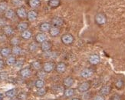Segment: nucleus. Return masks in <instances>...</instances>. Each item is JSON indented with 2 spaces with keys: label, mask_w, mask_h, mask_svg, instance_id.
I'll list each match as a JSON object with an SVG mask.
<instances>
[{
  "label": "nucleus",
  "mask_w": 125,
  "mask_h": 100,
  "mask_svg": "<svg viewBox=\"0 0 125 100\" xmlns=\"http://www.w3.org/2000/svg\"><path fill=\"white\" fill-rule=\"evenodd\" d=\"M19 43H20V39H19V38H18V37H15H15H12L10 39V44L12 46H19Z\"/></svg>",
  "instance_id": "nucleus-33"
},
{
  "label": "nucleus",
  "mask_w": 125,
  "mask_h": 100,
  "mask_svg": "<svg viewBox=\"0 0 125 100\" xmlns=\"http://www.w3.org/2000/svg\"><path fill=\"white\" fill-rule=\"evenodd\" d=\"M62 3V0H48V5L51 9H57L60 6Z\"/></svg>",
  "instance_id": "nucleus-18"
},
{
  "label": "nucleus",
  "mask_w": 125,
  "mask_h": 100,
  "mask_svg": "<svg viewBox=\"0 0 125 100\" xmlns=\"http://www.w3.org/2000/svg\"><path fill=\"white\" fill-rule=\"evenodd\" d=\"M8 9V5L5 2H0V12H5Z\"/></svg>",
  "instance_id": "nucleus-38"
},
{
  "label": "nucleus",
  "mask_w": 125,
  "mask_h": 100,
  "mask_svg": "<svg viewBox=\"0 0 125 100\" xmlns=\"http://www.w3.org/2000/svg\"><path fill=\"white\" fill-rule=\"evenodd\" d=\"M91 87V84L90 82H88V81L83 82L78 85V91L81 93H84V92H87L88 91H89Z\"/></svg>",
  "instance_id": "nucleus-2"
},
{
  "label": "nucleus",
  "mask_w": 125,
  "mask_h": 100,
  "mask_svg": "<svg viewBox=\"0 0 125 100\" xmlns=\"http://www.w3.org/2000/svg\"><path fill=\"white\" fill-rule=\"evenodd\" d=\"M52 28V24L50 23H47V22H44V23H42L39 25V30L41 32H49L50 29Z\"/></svg>",
  "instance_id": "nucleus-15"
},
{
  "label": "nucleus",
  "mask_w": 125,
  "mask_h": 100,
  "mask_svg": "<svg viewBox=\"0 0 125 100\" xmlns=\"http://www.w3.org/2000/svg\"><path fill=\"white\" fill-rule=\"evenodd\" d=\"M101 57L98 54H92L88 58V62L92 65H96L100 63Z\"/></svg>",
  "instance_id": "nucleus-7"
},
{
  "label": "nucleus",
  "mask_w": 125,
  "mask_h": 100,
  "mask_svg": "<svg viewBox=\"0 0 125 100\" xmlns=\"http://www.w3.org/2000/svg\"><path fill=\"white\" fill-rule=\"evenodd\" d=\"M45 82L44 81V79H38L35 82V86L37 88H41L45 87Z\"/></svg>",
  "instance_id": "nucleus-31"
},
{
  "label": "nucleus",
  "mask_w": 125,
  "mask_h": 100,
  "mask_svg": "<svg viewBox=\"0 0 125 100\" xmlns=\"http://www.w3.org/2000/svg\"><path fill=\"white\" fill-rule=\"evenodd\" d=\"M47 40V36L45 32H39L35 36V42L38 43H42Z\"/></svg>",
  "instance_id": "nucleus-16"
},
{
  "label": "nucleus",
  "mask_w": 125,
  "mask_h": 100,
  "mask_svg": "<svg viewBox=\"0 0 125 100\" xmlns=\"http://www.w3.org/2000/svg\"><path fill=\"white\" fill-rule=\"evenodd\" d=\"M4 99V95L2 93H0V100H3Z\"/></svg>",
  "instance_id": "nucleus-46"
},
{
  "label": "nucleus",
  "mask_w": 125,
  "mask_h": 100,
  "mask_svg": "<svg viewBox=\"0 0 125 100\" xmlns=\"http://www.w3.org/2000/svg\"><path fill=\"white\" fill-rule=\"evenodd\" d=\"M49 34L52 37H57L60 35L61 33V30H60V28L58 27H55V26H52V28L49 30Z\"/></svg>",
  "instance_id": "nucleus-21"
},
{
  "label": "nucleus",
  "mask_w": 125,
  "mask_h": 100,
  "mask_svg": "<svg viewBox=\"0 0 125 100\" xmlns=\"http://www.w3.org/2000/svg\"><path fill=\"white\" fill-rule=\"evenodd\" d=\"M15 14H16V15H17L19 19H23L27 18V15H28V12H27L26 9L24 7L20 6V7H18L17 9H16Z\"/></svg>",
  "instance_id": "nucleus-6"
},
{
  "label": "nucleus",
  "mask_w": 125,
  "mask_h": 100,
  "mask_svg": "<svg viewBox=\"0 0 125 100\" xmlns=\"http://www.w3.org/2000/svg\"><path fill=\"white\" fill-rule=\"evenodd\" d=\"M28 28H29V23L25 21L19 22L17 25V30L20 32H22L23 31L28 29Z\"/></svg>",
  "instance_id": "nucleus-17"
},
{
  "label": "nucleus",
  "mask_w": 125,
  "mask_h": 100,
  "mask_svg": "<svg viewBox=\"0 0 125 100\" xmlns=\"http://www.w3.org/2000/svg\"><path fill=\"white\" fill-rule=\"evenodd\" d=\"M9 77L8 73L7 72H1L0 73V82L5 81Z\"/></svg>",
  "instance_id": "nucleus-37"
},
{
  "label": "nucleus",
  "mask_w": 125,
  "mask_h": 100,
  "mask_svg": "<svg viewBox=\"0 0 125 100\" xmlns=\"http://www.w3.org/2000/svg\"><path fill=\"white\" fill-rule=\"evenodd\" d=\"M71 100H81L79 98H73V99H72Z\"/></svg>",
  "instance_id": "nucleus-48"
},
{
  "label": "nucleus",
  "mask_w": 125,
  "mask_h": 100,
  "mask_svg": "<svg viewBox=\"0 0 125 100\" xmlns=\"http://www.w3.org/2000/svg\"><path fill=\"white\" fill-rule=\"evenodd\" d=\"M107 22V17L104 13L103 12H98L95 15V23L98 25H103L106 23Z\"/></svg>",
  "instance_id": "nucleus-3"
},
{
  "label": "nucleus",
  "mask_w": 125,
  "mask_h": 100,
  "mask_svg": "<svg viewBox=\"0 0 125 100\" xmlns=\"http://www.w3.org/2000/svg\"><path fill=\"white\" fill-rule=\"evenodd\" d=\"M46 75H47V73H45V72L44 70H39L36 73V76L39 78V79H44L46 77Z\"/></svg>",
  "instance_id": "nucleus-34"
},
{
  "label": "nucleus",
  "mask_w": 125,
  "mask_h": 100,
  "mask_svg": "<svg viewBox=\"0 0 125 100\" xmlns=\"http://www.w3.org/2000/svg\"><path fill=\"white\" fill-rule=\"evenodd\" d=\"M31 66L32 69L35 70H37V71H39L42 69V64L39 61H38V60L33 61V62L31 63Z\"/></svg>",
  "instance_id": "nucleus-29"
},
{
  "label": "nucleus",
  "mask_w": 125,
  "mask_h": 100,
  "mask_svg": "<svg viewBox=\"0 0 125 100\" xmlns=\"http://www.w3.org/2000/svg\"><path fill=\"white\" fill-rule=\"evenodd\" d=\"M9 100H19V99H18L17 97H16V98H15V97H14V98H11Z\"/></svg>",
  "instance_id": "nucleus-47"
},
{
  "label": "nucleus",
  "mask_w": 125,
  "mask_h": 100,
  "mask_svg": "<svg viewBox=\"0 0 125 100\" xmlns=\"http://www.w3.org/2000/svg\"><path fill=\"white\" fill-rule=\"evenodd\" d=\"M6 35L5 34H2L0 35V42H5V40H6Z\"/></svg>",
  "instance_id": "nucleus-44"
},
{
  "label": "nucleus",
  "mask_w": 125,
  "mask_h": 100,
  "mask_svg": "<svg viewBox=\"0 0 125 100\" xmlns=\"http://www.w3.org/2000/svg\"><path fill=\"white\" fill-rule=\"evenodd\" d=\"M42 69L44 70L45 73H50L54 69H55V65L53 62H47L43 65Z\"/></svg>",
  "instance_id": "nucleus-8"
},
{
  "label": "nucleus",
  "mask_w": 125,
  "mask_h": 100,
  "mask_svg": "<svg viewBox=\"0 0 125 100\" xmlns=\"http://www.w3.org/2000/svg\"><path fill=\"white\" fill-rule=\"evenodd\" d=\"M28 3L29 6L33 9H35L37 8H39L41 5V0H28Z\"/></svg>",
  "instance_id": "nucleus-19"
},
{
  "label": "nucleus",
  "mask_w": 125,
  "mask_h": 100,
  "mask_svg": "<svg viewBox=\"0 0 125 100\" xmlns=\"http://www.w3.org/2000/svg\"><path fill=\"white\" fill-rule=\"evenodd\" d=\"M51 24H52V26H55V27L60 28V27L64 25V20L63 19V18L60 17V16H55V17H53L52 19Z\"/></svg>",
  "instance_id": "nucleus-4"
},
{
  "label": "nucleus",
  "mask_w": 125,
  "mask_h": 100,
  "mask_svg": "<svg viewBox=\"0 0 125 100\" xmlns=\"http://www.w3.org/2000/svg\"><path fill=\"white\" fill-rule=\"evenodd\" d=\"M19 75L21 78L26 79V78H29L31 76V70L30 69V68H22L19 71Z\"/></svg>",
  "instance_id": "nucleus-13"
},
{
  "label": "nucleus",
  "mask_w": 125,
  "mask_h": 100,
  "mask_svg": "<svg viewBox=\"0 0 125 100\" xmlns=\"http://www.w3.org/2000/svg\"><path fill=\"white\" fill-rule=\"evenodd\" d=\"M12 2L15 6L20 7V6H21V5L23 4V0H12Z\"/></svg>",
  "instance_id": "nucleus-41"
},
{
  "label": "nucleus",
  "mask_w": 125,
  "mask_h": 100,
  "mask_svg": "<svg viewBox=\"0 0 125 100\" xmlns=\"http://www.w3.org/2000/svg\"><path fill=\"white\" fill-rule=\"evenodd\" d=\"M21 52H22V49H21L19 46H13L12 49V54L14 55H21Z\"/></svg>",
  "instance_id": "nucleus-30"
},
{
  "label": "nucleus",
  "mask_w": 125,
  "mask_h": 100,
  "mask_svg": "<svg viewBox=\"0 0 125 100\" xmlns=\"http://www.w3.org/2000/svg\"><path fill=\"white\" fill-rule=\"evenodd\" d=\"M17 98L19 99V100H26L27 98H28V95H27L26 92H21L17 95Z\"/></svg>",
  "instance_id": "nucleus-36"
},
{
  "label": "nucleus",
  "mask_w": 125,
  "mask_h": 100,
  "mask_svg": "<svg viewBox=\"0 0 125 100\" xmlns=\"http://www.w3.org/2000/svg\"><path fill=\"white\" fill-rule=\"evenodd\" d=\"M67 69V65L64 62H58L56 65H55V71L57 72L58 73L62 74L64 73L65 71Z\"/></svg>",
  "instance_id": "nucleus-14"
},
{
  "label": "nucleus",
  "mask_w": 125,
  "mask_h": 100,
  "mask_svg": "<svg viewBox=\"0 0 125 100\" xmlns=\"http://www.w3.org/2000/svg\"><path fill=\"white\" fill-rule=\"evenodd\" d=\"M110 100H122V96L117 93H115L111 96Z\"/></svg>",
  "instance_id": "nucleus-40"
},
{
  "label": "nucleus",
  "mask_w": 125,
  "mask_h": 100,
  "mask_svg": "<svg viewBox=\"0 0 125 100\" xmlns=\"http://www.w3.org/2000/svg\"><path fill=\"white\" fill-rule=\"evenodd\" d=\"M36 92H37V95L39 96H44L46 95L47 89L45 87H43V88H38V90H37Z\"/></svg>",
  "instance_id": "nucleus-35"
},
{
  "label": "nucleus",
  "mask_w": 125,
  "mask_h": 100,
  "mask_svg": "<svg viewBox=\"0 0 125 100\" xmlns=\"http://www.w3.org/2000/svg\"><path fill=\"white\" fill-rule=\"evenodd\" d=\"M28 49H29V51L30 52H35L38 49H39V46H38V42H31L29 46H28Z\"/></svg>",
  "instance_id": "nucleus-27"
},
{
  "label": "nucleus",
  "mask_w": 125,
  "mask_h": 100,
  "mask_svg": "<svg viewBox=\"0 0 125 100\" xmlns=\"http://www.w3.org/2000/svg\"><path fill=\"white\" fill-rule=\"evenodd\" d=\"M2 30H3V32H4V34L5 35H6L8 36H12L13 35V33H14V29H13V28L9 25H5L3 28H2Z\"/></svg>",
  "instance_id": "nucleus-22"
},
{
  "label": "nucleus",
  "mask_w": 125,
  "mask_h": 100,
  "mask_svg": "<svg viewBox=\"0 0 125 100\" xmlns=\"http://www.w3.org/2000/svg\"><path fill=\"white\" fill-rule=\"evenodd\" d=\"M18 94V89L17 88H12V89L8 90L7 92H5V96L11 99V98H14L17 96Z\"/></svg>",
  "instance_id": "nucleus-25"
},
{
  "label": "nucleus",
  "mask_w": 125,
  "mask_h": 100,
  "mask_svg": "<svg viewBox=\"0 0 125 100\" xmlns=\"http://www.w3.org/2000/svg\"><path fill=\"white\" fill-rule=\"evenodd\" d=\"M115 85V88L117 90H121L124 86V81L122 79H118L116 80Z\"/></svg>",
  "instance_id": "nucleus-28"
},
{
  "label": "nucleus",
  "mask_w": 125,
  "mask_h": 100,
  "mask_svg": "<svg viewBox=\"0 0 125 100\" xmlns=\"http://www.w3.org/2000/svg\"><path fill=\"white\" fill-rule=\"evenodd\" d=\"M93 100H105V96H104L101 95V94H99V95L95 96L93 98Z\"/></svg>",
  "instance_id": "nucleus-42"
},
{
  "label": "nucleus",
  "mask_w": 125,
  "mask_h": 100,
  "mask_svg": "<svg viewBox=\"0 0 125 100\" xmlns=\"http://www.w3.org/2000/svg\"><path fill=\"white\" fill-rule=\"evenodd\" d=\"M111 92V86L109 85H104L99 90V93L101 95L104 96H108Z\"/></svg>",
  "instance_id": "nucleus-11"
},
{
  "label": "nucleus",
  "mask_w": 125,
  "mask_h": 100,
  "mask_svg": "<svg viewBox=\"0 0 125 100\" xmlns=\"http://www.w3.org/2000/svg\"><path fill=\"white\" fill-rule=\"evenodd\" d=\"M15 67L18 69H21L24 65V61L23 60H16V62L15 63Z\"/></svg>",
  "instance_id": "nucleus-39"
},
{
  "label": "nucleus",
  "mask_w": 125,
  "mask_h": 100,
  "mask_svg": "<svg viewBox=\"0 0 125 100\" xmlns=\"http://www.w3.org/2000/svg\"><path fill=\"white\" fill-rule=\"evenodd\" d=\"M93 74H94V71L91 68L84 69L81 70L80 73L81 77L83 78V79H89V78H91L92 75H93Z\"/></svg>",
  "instance_id": "nucleus-5"
},
{
  "label": "nucleus",
  "mask_w": 125,
  "mask_h": 100,
  "mask_svg": "<svg viewBox=\"0 0 125 100\" xmlns=\"http://www.w3.org/2000/svg\"><path fill=\"white\" fill-rule=\"evenodd\" d=\"M38 12L35 9H31L28 12V15H27V19L29 22H34L38 18Z\"/></svg>",
  "instance_id": "nucleus-10"
},
{
  "label": "nucleus",
  "mask_w": 125,
  "mask_h": 100,
  "mask_svg": "<svg viewBox=\"0 0 125 100\" xmlns=\"http://www.w3.org/2000/svg\"><path fill=\"white\" fill-rule=\"evenodd\" d=\"M15 15V11L12 9H8L5 12H4V16L5 19H12L14 18V16Z\"/></svg>",
  "instance_id": "nucleus-24"
},
{
  "label": "nucleus",
  "mask_w": 125,
  "mask_h": 100,
  "mask_svg": "<svg viewBox=\"0 0 125 100\" xmlns=\"http://www.w3.org/2000/svg\"><path fill=\"white\" fill-rule=\"evenodd\" d=\"M52 47V43L50 41H48V40L41 43V46H40V49L43 52H47L51 51Z\"/></svg>",
  "instance_id": "nucleus-9"
},
{
  "label": "nucleus",
  "mask_w": 125,
  "mask_h": 100,
  "mask_svg": "<svg viewBox=\"0 0 125 100\" xmlns=\"http://www.w3.org/2000/svg\"><path fill=\"white\" fill-rule=\"evenodd\" d=\"M61 41L65 46H72L74 42V37L71 33H64L61 37Z\"/></svg>",
  "instance_id": "nucleus-1"
},
{
  "label": "nucleus",
  "mask_w": 125,
  "mask_h": 100,
  "mask_svg": "<svg viewBox=\"0 0 125 100\" xmlns=\"http://www.w3.org/2000/svg\"><path fill=\"white\" fill-rule=\"evenodd\" d=\"M4 66H5V62H4V60L2 59H0V69H2Z\"/></svg>",
  "instance_id": "nucleus-45"
},
{
  "label": "nucleus",
  "mask_w": 125,
  "mask_h": 100,
  "mask_svg": "<svg viewBox=\"0 0 125 100\" xmlns=\"http://www.w3.org/2000/svg\"><path fill=\"white\" fill-rule=\"evenodd\" d=\"M74 79L72 76H67L63 80V85L66 88L72 87L74 85Z\"/></svg>",
  "instance_id": "nucleus-12"
},
{
  "label": "nucleus",
  "mask_w": 125,
  "mask_h": 100,
  "mask_svg": "<svg viewBox=\"0 0 125 100\" xmlns=\"http://www.w3.org/2000/svg\"><path fill=\"white\" fill-rule=\"evenodd\" d=\"M6 25V19L0 18V27H4Z\"/></svg>",
  "instance_id": "nucleus-43"
},
{
  "label": "nucleus",
  "mask_w": 125,
  "mask_h": 100,
  "mask_svg": "<svg viewBox=\"0 0 125 100\" xmlns=\"http://www.w3.org/2000/svg\"><path fill=\"white\" fill-rule=\"evenodd\" d=\"M10 54H12V49H10L9 47H4L0 50V55L2 57H9V55H10Z\"/></svg>",
  "instance_id": "nucleus-23"
},
{
  "label": "nucleus",
  "mask_w": 125,
  "mask_h": 100,
  "mask_svg": "<svg viewBox=\"0 0 125 100\" xmlns=\"http://www.w3.org/2000/svg\"><path fill=\"white\" fill-rule=\"evenodd\" d=\"M16 60L17 59H16V58L15 56H9V57H7V59H6V61H5V62H6V64L8 65L11 66V65H15Z\"/></svg>",
  "instance_id": "nucleus-32"
},
{
  "label": "nucleus",
  "mask_w": 125,
  "mask_h": 100,
  "mask_svg": "<svg viewBox=\"0 0 125 100\" xmlns=\"http://www.w3.org/2000/svg\"><path fill=\"white\" fill-rule=\"evenodd\" d=\"M21 38H23L24 40H29L32 37V33L30 30L26 29L21 32Z\"/></svg>",
  "instance_id": "nucleus-26"
},
{
  "label": "nucleus",
  "mask_w": 125,
  "mask_h": 100,
  "mask_svg": "<svg viewBox=\"0 0 125 100\" xmlns=\"http://www.w3.org/2000/svg\"><path fill=\"white\" fill-rule=\"evenodd\" d=\"M74 95H75V89L74 88L69 87L67 88L66 89H64V96H65L66 98H72Z\"/></svg>",
  "instance_id": "nucleus-20"
}]
</instances>
